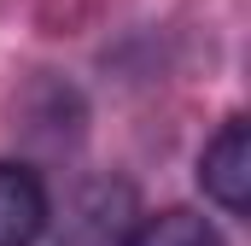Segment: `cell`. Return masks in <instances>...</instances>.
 Masks as SVG:
<instances>
[{
    "instance_id": "cell-1",
    "label": "cell",
    "mask_w": 251,
    "mask_h": 246,
    "mask_svg": "<svg viewBox=\"0 0 251 246\" xmlns=\"http://www.w3.org/2000/svg\"><path fill=\"white\" fill-rule=\"evenodd\" d=\"M199 182L228 217H246V205H251V129H246V118H228L204 141Z\"/></svg>"
},
{
    "instance_id": "cell-2",
    "label": "cell",
    "mask_w": 251,
    "mask_h": 246,
    "mask_svg": "<svg viewBox=\"0 0 251 246\" xmlns=\"http://www.w3.org/2000/svg\"><path fill=\"white\" fill-rule=\"evenodd\" d=\"M47 229V187L29 164H0V246H35Z\"/></svg>"
},
{
    "instance_id": "cell-3",
    "label": "cell",
    "mask_w": 251,
    "mask_h": 246,
    "mask_svg": "<svg viewBox=\"0 0 251 246\" xmlns=\"http://www.w3.org/2000/svg\"><path fill=\"white\" fill-rule=\"evenodd\" d=\"M123 246H222V235H216L199 211H158V217H146Z\"/></svg>"
}]
</instances>
